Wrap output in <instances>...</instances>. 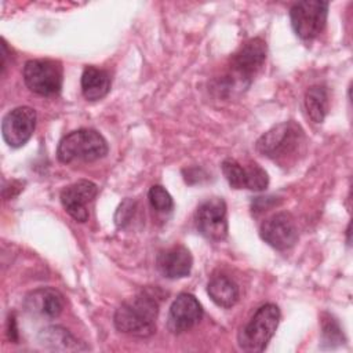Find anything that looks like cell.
<instances>
[{
    "mask_svg": "<svg viewBox=\"0 0 353 353\" xmlns=\"http://www.w3.org/2000/svg\"><path fill=\"white\" fill-rule=\"evenodd\" d=\"M159 302L148 291L124 301L116 310L114 327L124 334L146 338L156 331Z\"/></svg>",
    "mask_w": 353,
    "mask_h": 353,
    "instance_id": "obj_1",
    "label": "cell"
},
{
    "mask_svg": "<svg viewBox=\"0 0 353 353\" xmlns=\"http://www.w3.org/2000/svg\"><path fill=\"white\" fill-rule=\"evenodd\" d=\"M109 148L106 139L95 130L80 128L65 135L57 149V157L61 163L95 161L106 156Z\"/></svg>",
    "mask_w": 353,
    "mask_h": 353,
    "instance_id": "obj_2",
    "label": "cell"
},
{
    "mask_svg": "<svg viewBox=\"0 0 353 353\" xmlns=\"http://www.w3.org/2000/svg\"><path fill=\"white\" fill-rule=\"evenodd\" d=\"M280 321V309L274 303L261 306L239 332V346L244 352H262L274 335Z\"/></svg>",
    "mask_w": 353,
    "mask_h": 353,
    "instance_id": "obj_3",
    "label": "cell"
},
{
    "mask_svg": "<svg viewBox=\"0 0 353 353\" xmlns=\"http://www.w3.org/2000/svg\"><path fill=\"white\" fill-rule=\"evenodd\" d=\"M302 128L294 121H285L265 132L256 141L255 146L261 154L280 161L281 159H287V156L295 153L302 143Z\"/></svg>",
    "mask_w": 353,
    "mask_h": 353,
    "instance_id": "obj_4",
    "label": "cell"
},
{
    "mask_svg": "<svg viewBox=\"0 0 353 353\" xmlns=\"http://www.w3.org/2000/svg\"><path fill=\"white\" fill-rule=\"evenodd\" d=\"M328 3L321 0H305L295 3L290 10L291 26L302 40L317 37L327 22Z\"/></svg>",
    "mask_w": 353,
    "mask_h": 353,
    "instance_id": "obj_5",
    "label": "cell"
},
{
    "mask_svg": "<svg viewBox=\"0 0 353 353\" xmlns=\"http://www.w3.org/2000/svg\"><path fill=\"white\" fill-rule=\"evenodd\" d=\"M23 80L39 95H55L62 87V65L54 59H30L23 66Z\"/></svg>",
    "mask_w": 353,
    "mask_h": 353,
    "instance_id": "obj_6",
    "label": "cell"
},
{
    "mask_svg": "<svg viewBox=\"0 0 353 353\" xmlns=\"http://www.w3.org/2000/svg\"><path fill=\"white\" fill-rule=\"evenodd\" d=\"M196 225L205 239L212 241L223 240L228 236L226 203L221 197L203 201L196 210Z\"/></svg>",
    "mask_w": 353,
    "mask_h": 353,
    "instance_id": "obj_7",
    "label": "cell"
},
{
    "mask_svg": "<svg viewBox=\"0 0 353 353\" xmlns=\"http://www.w3.org/2000/svg\"><path fill=\"white\" fill-rule=\"evenodd\" d=\"M36 127V112L29 106H18L8 112L1 121V134L11 148L23 146Z\"/></svg>",
    "mask_w": 353,
    "mask_h": 353,
    "instance_id": "obj_8",
    "label": "cell"
},
{
    "mask_svg": "<svg viewBox=\"0 0 353 353\" xmlns=\"http://www.w3.org/2000/svg\"><path fill=\"white\" fill-rule=\"evenodd\" d=\"M259 234L269 245L283 251L296 243L298 228L291 214L277 212L262 222Z\"/></svg>",
    "mask_w": 353,
    "mask_h": 353,
    "instance_id": "obj_9",
    "label": "cell"
},
{
    "mask_svg": "<svg viewBox=\"0 0 353 353\" xmlns=\"http://www.w3.org/2000/svg\"><path fill=\"white\" fill-rule=\"evenodd\" d=\"M266 43L261 37L245 41L232 57V70L241 81H251L266 59Z\"/></svg>",
    "mask_w": 353,
    "mask_h": 353,
    "instance_id": "obj_10",
    "label": "cell"
},
{
    "mask_svg": "<svg viewBox=\"0 0 353 353\" xmlns=\"http://www.w3.org/2000/svg\"><path fill=\"white\" fill-rule=\"evenodd\" d=\"M201 317L203 307L196 296L182 292L175 298L170 307L167 327L172 334H182L199 324Z\"/></svg>",
    "mask_w": 353,
    "mask_h": 353,
    "instance_id": "obj_11",
    "label": "cell"
},
{
    "mask_svg": "<svg viewBox=\"0 0 353 353\" xmlns=\"http://www.w3.org/2000/svg\"><path fill=\"white\" fill-rule=\"evenodd\" d=\"M98 193V186L87 179H80L61 192V203L65 211L77 222L88 219L87 204L94 200Z\"/></svg>",
    "mask_w": 353,
    "mask_h": 353,
    "instance_id": "obj_12",
    "label": "cell"
},
{
    "mask_svg": "<svg viewBox=\"0 0 353 353\" xmlns=\"http://www.w3.org/2000/svg\"><path fill=\"white\" fill-rule=\"evenodd\" d=\"M25 309L40 317L46 319H55L58 317L65 306L63 295L55 288H37L29 292L23 302Z\"/></svg>",
    "mask_w": 353,
    "mask_h": 353,
    "instance_id": "obj_13",
    "label": "cell"
},
{
    "mask_svg": "<svg viewBox=\"0 0 353 353\" xmlns=\"http://www.w3.org/2000/svg\"><path fill=\"white\" fill-rule=\"evenodd\" d=\"M159 272L167 279H181L189 276L193 258L183 245H172L157 255L156 261Z\"/></svg>",
    "mask_w": 353,
    "mask_h": 353,
    "instance_id": "obj_14",
    "label": "cell"
},
{
    "mask_svg": "<svg viewBox=\"0 0 353 353\" xmlns=\"http://www.w3.org/2000/svg\"><path fill=\"white\" fill-rule=\"evenodd\" d=\"M110 90V76L106 70L87 66L81 74V91L85 99L98 101Z\"/></svg>",
    "mask_w": 353,
    "mask_h": 353,
    "instance_id": "obj_15",
    "label": "cell"
},
{
    "mask_svg": "<svg viewBox=\"0 0 353 353\" xmlns=\"http://www.w3.org/2000/svg\"><path fill=\"white\" fill-rule=\"evenodd\" d=\"M207 292L212 302L221 307L229 309L239 301V287L228 276H214L207 285Z\"/></svg>",
    "mask_w": 353,
    "mask_h": 353,
    "instance_id": "obj_16",
    "label": "cell"
},
{
    "mask_svg": "<svg viewBox=\"0 0 353 353\" xmlns=\"http://www.w3.org/2000/svg\"><path fill=\"white\" fill-rule=\"evenodd\" d=\"M306 113L313 123H321L328 110V94L324 85H312L305 92Z\"/></svg>",
    "mask_w": 353,
    "mask_h": 353,
    "instance_id": "obj_17",
    "label": "cell"
},
{
    "mask_svg": "<svg viewBox=\"0 0 353 353\" xmlns=\"http://www.w3.org/2000/svg\"><path fill=\"white\" fill-rule=\"evenodd\" d=\"M39 338H40V342L51 346V349H57V350L77 349L76 339L70 335L68 330L62 327H48L40 332Z\"/></svg>",
    "mask_w": 353,
    "mask_h": 353,
    "instance_id": "obj_18",
    "label": "cell"
},
{
    "mask_svg": "<svg viewBox=\"0 0 353 353\" xmlns=\"http://www.w3.org/2000/svg\"><path fill=\"white\" fill-rule=\"evenodd\" d=\"M222 172L232 188L234 189L247 188V167H243L239 161L233 159L223 160Z\"/></svg>",
    "mask_w": 353,
    "mask_h": 353,
    "instance_id": "obj_19",
    "label": "cell"
},
{
    "mask_svg": "<svg viewBox=\"0 0 353 353\" xmlns=\"http://www.w3.org/2000/svg\"><path fill=\"white\" fill-rule=\"evenodd\" d=\"M148 197L152 207L159 212H170L174 207L171 194L161 185H153L149 189Z\"/></svg>",
    "mask_w": 353,
    "mask_h": 353,
    "instance_id": "obj_20",
    "label": "cell"
},
{
    "mask_svg": "<svg viewBox=\"0 0 353 353\" xmlns=\"http://www.w3.org/2000/svg\"><path fill=\"white\" fill-rule=\"evenodd\" d=\"M269 185L268 172L258 165L256 163H251L247 165V188L250 190L261 192L265 190Z\"/></svg>",
    "mask_w": 353,
    "mask_h": 353,
    "instance_id": "obj_21",
    "label": "cell"
},
{
    "mask_svg": "<svg viewBox=\"0 0 353 353\" xmlns=\"http://www.w3.org/2000/svg\"><path fill=\"white\" fill-rule=\"evenodd\" d=\"M323 339L324 342H328L331 346H334L335 342H343V335L339 324L330 316L323 320Z\"/></svg>",
    "mask_w": 353,
    "mask_h": 353,
    "instance_id": "obj_22",
    "label": "cell"
},
{
    "mask_svg": "<svg viewBox=\"0 0 353 353\" xmlns=\"http://www.w3.org/2000/svg\"><path fill=\"white\" fill-rule=\"evenodd\" d=\"M8 336L12 342L18 341V331H17V321L14 319V316L10 317L8 320Z\"/></svg>",
    "mask_w": 353,
    "mask_h": 353,
    "instance_id": "obj_23",
    "label": "cell"
}]
</instances>
